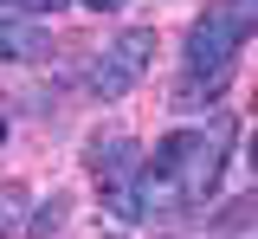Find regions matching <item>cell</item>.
I'll return each mask as SVG.
<instances>
[{
    "mask_svg": "<svg viewBox=\"0 0 258 239\" xmlns=\"http://www.w3.org/2000/svg\"><path fill=\"white\" fill-rule=\"evenodd\" d=\"M258 33V0H213L187 26V71H232V52Z\"/></svg>",
    "mask_w": 258,
    "mask_h": 239,
    "instance_id": "6da1fadb",
    "label": "cell"
},
{
    "mask_svg": "<svg viewBox=\"0 0 258 239\" xmlns=\"http://www.w3.org/2000/svg\"><path fill=\"white\" fill-rule=\"evenodd\" d=\"M226 149H232V116H213L207 130H187L181 168H174V194H181V207L213 201V188H220V168H226Z\"/></svg>",
    "mask_w": 258,
    "mask_h": 239,
    "instance_id": "7a4b0ae2",
    "label": "cell"
},
{
    "mask_svg": "<svg viewBox=\"0 0 258 239\" xmlns=\"http://www.w3.org/2000/svg\"><path fill=\"white\" fill-rule=\"evenodd\" d=\"M149 58H155V33H149V26H129L123 39H110V45L97 52V65H91V97H97V103L129 97V91L142 84Z\"/></svg>",
    "mask_w": 258,
    "mask_h": 239,
    "instance_id": "3957f363",
    "label": "cell"
},
{
    "mask_svg": "<svg viewBox=\"0 0 258 239\" xmlns=\"http://www.w3.org/2000/svg\"><path fill=\"white\" fill-rule=\"evenodd\" d=\"M84 162H91V174L103 181V188H116V181H129V174H142V162H136V142H129V130H110V136H91V149H84Z\"/></svg>",
    "mask_w": 258,
    "mask_h": 239,
    "instance_id": "277c9868",
    "label": "cell"
},
{
    "mask_svg": "<svg viewBox=\"0 0 258 239\" xmlns=\"http://www.w3.org/2000/svg\"><path fill=\"white\" fill-rule=\"evenodd\" d=\"M52 52V39L39 20L26 13H13V7H0V58H13V65H32V58H45Z\"/></svg>",
    "mask_w": 258,
    "mask_h": 239,
    "instance_id": "5b68a950",
    "label": "cell"
},
{
    "mask_svg": "<svg viewBox=\"0 0 258 239\" xmlns=\"http://www.w3.org/2000/svg\"><path fill=\"white\" fill-rule=\"evenodd\" d=\"M64 220H71V194H52V201H39V207L26 213V233H32V239H52Z\"/></svg>",
    "mask_w": 258,
    "mask_h": 239,
    "instance_id": "8992f818",
    "label": "cell"
},
{
    "mask_svg": "<svg viewBox=\"0 0 258 239\" xmlns=\"http://www.w3.org/2000/svg\"><path fill=\"white\" fill-rule=\"evenodd\" d=\"M26 233V188L20 181H0V239Z\"/></svg>",
    "mask_w": 258,
    "mask_h": 239,
    "instance_id": "52a82bcc",
    "label": "cell"
},
{
    "mask_svg": "<svg viewBox=\"0 0 258 239\" xmlns=\"http://www.w3.org/2000/svg\"><path fill=\"white\" fill-rule=\"evenodd\" d=\"M252 220H258V188H252V194H239V201H232V213H226L220 226H252Z\"/></svg>",
    "mask_w": 258,
    "mask_h": 239,
    "instance_id": "ba28073f",
    "label": "cell"
},
{
    "mask_svg": "<svg viewBox=\"0 0 258 239\" xmlns=\"http://www.w3.org/2000/svg\"><path fill=\"white\" fill-rule=\"evenodd\" d=\"M0 7H13V13H26V20H39V13H58L64 0H0Z\"/></svg>",
    "mask_w": 258,
    "mask_h": 239,
    "instance_id": "9c48e42d",
    "label": "cell"
},
{
    "mask_svg": "<svg viewBox=\"0 0 258 239\" xmlns=\"http://www.w3.org/2000/svg\"><path fill=\"white\" fill-rule=\"evenodd\" d=\"M84 7H91V13H116L123 0H84Z\"/></svg>",
    "mask_w": 258,
    "mask_h": 239,
    "instance_id": "30bf717a",
    "label": "cell"
},
{
    "mask_svg": "<svg viewBox=\"0 0 258 239\" xmlns=\"http://www.w3.org/2000/svg\"><path fill=\"white\" fill-rule=\"evenodd\" d=\"M245 162H252V168H258V136H252V142H245Z\"/></svg>",
    "mask_w": 258,
    "mask_h": 239,
    "instance_id": "8fae6325",
    "label": "cell"
},
{
    "mask_svg": "<svg viewBox=\"0 0 258 239\" xmlns=\"http://www.w3.org/2000/svg\"><path fill=\"white\" fill-rule=\"evenodd\" d=\"M0 142H7V116H0Z\"/></svg>",
    "mask_w": 258,
    "mask_h": 239,
    "instance_id": "7c38bea8",
    "label": "cell"
}]
</instances>
